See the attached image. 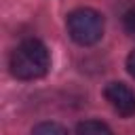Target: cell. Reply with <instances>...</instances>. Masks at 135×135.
Listing matches in <instances>:
<instances>
[{"label": "cell", "instance_id": "4", "mask_svg": "<svg viewBox=\"0 0 135 135\" xmlns=\"http://www.w3.org/2000/svg\"><path fill=\"white\" fill-rule=\"evenodd\" d=\"M76 135H112L110 127L99 122V120H84L78 124Z\"/></svg>", "mask_w": 135, "mask_h": 135}, {"label": "cell", "instance_id": "6", "mask_svg": "<svg viewBox=\"0 0 135 135\" xmlns=\"http://www.w3.org/2000/svg\"><path fill=\"white\" fill-rule=\"evenodd\" d=\"M124 30L129 36L135 38V8H131L127 15H124Z\"/></svg>", "mask_w": 135, "mask_h": 135}, {"label": "cell", "instance_id": "5", "mask_svg": "<svg viewBox=\"0 0 135 135\" xmlns=\"http://www.w3.org/2000/svg\"><path fill=\"white\" fill-rule=\"evenodd\" d=\"M32 135H68V131L57 122H40L34 127Z\"/></svg>", "mask_w": 135, "mask_h": 135}, {"label": "cell", "instance_id": "2", "mask_svg": "<svg viewBox=\"0 0 135 135\" xmlns=\"http://www.w3.org/2000/svg\"><path fill=\"white\" fill-rule=\"evenodd\" d=\"M68 32L78 44L91 46L103 36V17L95 8H76L68 15Z\"/></svg>", "mask_w": 135, "mask_h": 135}, {"label": "cell", "instance_id": "1", "mask_svg": "<svg viewBox=\"0 0 135 135\" xmlns=\"http://www.w3.org/2000/svg\"><path fill=\"white\" fill-rule=\"evenodd\" d=\"M8 68H11V74L19 80H36V78H42L49 68H51V55H49V49L36 40V38H30V40H23L11 55V61H8Z\"/></svg>", "mask_w": 135, "mask_h": 135}, {"label": "cell", "instance_id": "3", "mask_svg": "<svg viewBox=\"0 0 135 135\" xmlns=\"http://www.w3.org/2000/svg\"><path fill=\"white\" fill-rule=\"evenodd\" d=\"M108 103L120 114V116H133L135 114V93L122 84V82H110L103 91Z\"/></svg>", "mask_w": 135, "mask_h": 135}, {"label": "cell", "instance_id": "7", "mask_svg": "<svg viewBox=\"0 0 135 135\" xmlns=\"http://www.w3.org/2000/svg\"><path fill=\"white\" fill-rule=\"evenodd\" d=\"M127 70H129V74L135 78V51H131L129 57H127Z\"/></svg>", "mask_w": 135, "mask_h": 135}]
</instances>
